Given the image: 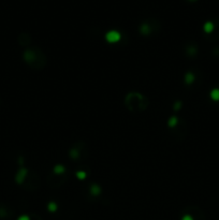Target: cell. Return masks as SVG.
<instances>
[{"instance_id": "1", "label": "cell", "mask_w": 219, "mask_h": 220, "mask_svg": "<svg viewBox=\"0 0 219 220\" xmlns=\"http://www.w3.org/2000/svg\"><path fill=\"white\" fill-rule=\"evenodd\" d=\"M24 60L27 62L29 67L33 68V69H43V68L46 66V62H47V59H46V56L44 55L42 51L39 50V48H29V50H26L24 52Z\"/></svg>"}, {"instance_id": "4", "label": "cell", "mask_w": 219, "mask_h": 220, "mask_svg": "<svg viewBox=\"0 0 219 220\" xmlns=\"http://www.w3.org/2000/svg\"><path fill=\"white\" fill-rule=\"evenodd\" d=\"M211 97H212L213 100L218 101L219 100V89H214V90H212V92H211Z\"/></svg>"}, {"instance_id": "5", "label": "cell", "mask_w": 219, "mask_h": 220, "mask_svg": "<svg viewBox=\"0 0 219 220\" xmlns=\"http://www.w3.org/2000/svg\"><path fill=\"white\" fill-rule=\"evenodd\" d=\"M212 28H213V26H212V24H211V23H207V24H206V25H205V30H206V31H211V30H212Z\"/></svg>"}, {"instance_id": "6", "label": "cell", "mask_w": 219, "mask_h": 220, "mask_svg": "<svg viewBox=\"0 0 219 220\" xmlns=\"http://www.w3.org/2000/svg\"><path fill=\"white\" fill-rule=\"evenodd\" d=\"M183 220H192V218H191L190 216H185L184 218H183Z\"/></svg>"}, {"instance_id": "3", "label": "cell", "mask_w": 219, "mask_h": 220, "mask_svg": "<svg viewBox=\"0 0 219 220\" xmlns=\"http://www.w3.org/2000/svg\"><path fill=\"white\" fill-rule=\"evenodd\" d=\"M120 39V35L119 32H116V31H110L107 35H106V40L109 41V42H117L118 40Z\"/></svg>"}, {"instance_id": "7", "label": "cell", "mask_w": 219, "mask_h": 220, "mask_svg": "<svg viewBox=\"0 0 219 220\" xmlns=\"http://www.w3.org/2000/svg\"><path fill=\"white\" fill-rule=\"evenodd\" d=\"M19 220H29L28 219V217H21V219H19Z\"/></svg>"}, {"instance_id": "2", "label": "cell", "mask_w": 219, "mask_h": 220, "mask_svg": "<svg viewBox=\"0 0 219 220\" xmlns=\"http://www.w3.org/2000/svg\"><path fill=\"white\" fill-rule=\"evenodd\" d=\"M125 104L131 112H143L147 109L149 101L140 92H129L125 98Z\"/></svg>"}]
</instances>
